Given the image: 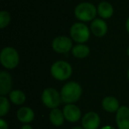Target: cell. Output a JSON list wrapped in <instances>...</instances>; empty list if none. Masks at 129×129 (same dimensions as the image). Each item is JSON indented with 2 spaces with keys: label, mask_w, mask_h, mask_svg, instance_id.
<instances>
[{
  "label": "cell",
  "mask_w": 129,
  "mask_h": 129,
  "mask_svg": "<svg viewBox=\"0 0 129 129\" xmlns=\"http://www.w3.org/2000/svg\"><path fill=\"white\" fill-rule=\"evenodd\" d=\"M81 88L78 83L71 81L64 85L61 89V99L66 104H73L79 100L81 95Z\"/></svg>",
  "instance_id": "obj_1"
},
{
  "label": "cell",
  "mask_w": 129,
  "mask_h": 129,
  "mask_svg": "<svg viewBox=\"0 0 129 129\" xmlns=\"http://www.w3.org/2000/svg\"><path fill=\"white\" fill-rule=\"evenodd\" d=\"M19 54L15 49L12 47H6L4 48L0 54V61L3 67L7 69H13L17 67L19 64Z\"/></svg>",
  "instance_id": "obj_2"
},
{
  "label": "cell",
  "mask_w": 129,
  "mask_h": 129,
  "mask_svg": "<svg viewBox=\"0 0 129 129\" xmlns=\"http://www.w3.org/2000/svg\"><path fill=\"white\" fill-rule=\"evenodd\" d=\"M74 14L76 18L81 21H90L95 19L96 15V8L90 3H81L76 6Z\"/></svg>",
  "instance_id": "obj_3"
},
{
  "label": "cell",
  "mask_w": 129,
  "mask_h": 129,
  "mask_svg": "<svg viewBox=\"0 0 129 129\" xmlns=\"http://www.w3.org/2000/svg\"><path fill=\"white\" fill-rule=\"evenodd\" d=\"M73 69L71 64L66 61H57L51 67V74L58 81L67 80L72 75Z\"/></svg>",
  "instance_id": "obj_4"
},
{
  "label": "cell",
  "mask_w": 129,
  "mask_h": 129,
  "mask_svg": "<svg viewBox=\"0 0 129 129\" xmlns=\"http://www.w3.org/2000/svg\"><path fill=\"white\" fill-rule=\"evenodd\" d=\"M70 34L73 39L79 43L87 42L90 36L89 29L88 28V27L81 22H78L72 26Z\"/></svg>",
  "instance_id": "obj_5"
},
{
  "label": "cell",
  "mask_w": 129,
  "mask_h": 129,
  "mask_svg": "<svg viewBox=\"0 0 129 129\" xmlns=\"http://www.w3.org/2000/svg\"><path fill=\"white\" fill-rule=\"evenodd\" d=\"M42 100L44 105L50 109H55L60 104L61 101V95L54 88H46L43 92L42 95Z\"/></svg>",
  "instance_id": "obj_6"
},
{
  "label": "cell",
  "mask_w": 129,
  "mask_h": 129,
  "mask_svg": "<svg viewBox=\"0 0 129 129\" xmlns=\"http://www.w3.org/2000/svg\"><path fill=\"white\" fill-rule=\"evenodd\" d=\"M72 41L67 36H57L52 42V48L58 53H67L72 49Z\"/></svg>",
  "instance_id": "obj_7"
},
{
  "label": "cell",
  "mask_w": 129,
  "mask_h": 129,
  "mask_svg": "<svg viewBox=\"0 0 129 129\" xmlns=\"http://www.w3.org/2000/svg\"><path fill=\"white\" fill-rule=\"evenodd\" d=\"M116 121L119 129H129V108L121 106L117 111Z\"/></svg>",
  "instance_id": "obj_8"
},
{
  "label": "cell",
  "mask_w": 129,
  "mask_h": 129,
  "mask_svg": "<svg viewBox=\"0 0 129 129\" xmlns=\"http://www.w3.org/2000/svg\"><path fill=\"white\" fill-rule=\"evenodd\" d=\"M81 123L85 129H97L100 125V118L97 113L90 111L85 114Z\"/></svg>",
  "instance_id": "obj_9"
},
{
  "label": "cell",
  "mask_w": 129,
  "mask_h": 129,
  "mask_svg": "<svg viewBox=\"0 0 129 129\" xmlns=\"http://www.w3.org/2000/svg\"><path fill=\"white\" fill-rule=\"evenodd\" d=\"M64 118L69 122H77L81 118V110L76 105L68 104L64 107L63 110Z\"/></svg>",
  "instance_id": "obj_10"
},
{
  "label": "cell",
  "mask_w": 129,
  "mask_h": 129,
  "mask_svg": "<svg viewBox=\"0 0 129 129\" xmlns=\"http://www.w3.org/2000/svg\"><path fill=\"white\" fill-rule=\"evenodd\" d=\"M12 85H13V81L11 75L8 73L2 71L0 73V95L5 96L8 93H10Z\"/></svg>",
  "instance_id": "obj_11"
},
{
  "label": "cell",
  "mask_w": 129,
  "mask_h": 129,
  "mask_svg": "<svg viewBox=\"0 0 129 129\" xmlns=\"http://www.w3.org/2000/svg\"><path fill=\"white\" fill-rule=\"evenodd\" d=\"M91 31L95 36L102 37L107 32V25L103 20L96 19L91 23Z\"/></svg>",
  "instance_id": "obj_12"
},
{
  "label": "cell",
  "mask_w": 129,
  "mask_h": 129,
  "mask_svg": "<svg viewBox=\"0 0 129 129\" xmlns=\"http://www.w3.org/2000/svg\"><path fill=\"white\" fill-rule=\"evenodd\" d=\"M17 118L22 123H30L35 118V113L28 107H21L17 112Z\"/></svg>",
  "instance_id": "obj_13"
},
{
  "label": "cell",
  "mask_w": 129,
  "mask_h": 129,
  "mask_svg": "<svg viewBox=\"0 0 129 129\" xmlns=\"http://www.w3.org/2000/svg\"><path fill=\"white\" fill-rule=\"evenodd\" d=\"M103 107L109 112H114L118 111V110L119 109V104L115 97L107 96L103 100Z\"/></svg>",
  "instance_id": "obj_14"
},
{
  "label": "cell",
  "mask_w": 129,
  "mask_h": 129,
  "mask_svg": "<svg viewBox=\"0 0 129 129\" xmlns=\"http://www.w3.org/2000/svg\"><path fill=\"white\" fill-rule=\"evenodd\" d=\"M99 15L104 19H109L113 14V7L110 3L102 2L99 4L97 9Z\"/></svg>",
  "instance_id": "obj_15"
},
{
  "label": "cell",
  "mask_w": 129,
  "mask_h": 129,
  "mask_svg": "<svg viewBox=\"0 0 129 129\" xmlns=\"http://www.w3.org/2000/svg\"><path fill=\"white\" fill-rule=\"evenodd\" d=\"M64 113H63L60 110L57 109V108L52 109V111H50V119L54 125L59 126V125H63V123H64Z\"/></svg>",
  "instance_id": "obj_16"
},
{
  "label": "cell",
  "mask_w": 129,
  "mask_h": 129,
  "mask_svg": "<svg viewBox=\"0 0 129 129\" xmlns=\"http://www.w3.org/2000/svg\"><path fill=\"white\" fill-rule=\"evenodd\" d=\"M73 55L77 58H84L89 54V48L84 44H78L72 50Z\"/></svg>",
  "instance_id": "obj_17"
},
{
  "label": "cell",
  "mask_w": 129,
  "mask_h": 129,
  "mask_svg": "<svg viewBox=\"0 0 129 129\" xmlns=\"http://www.w3.org/2000/svg\"><path fill=\"white\" fill-rule=\"evenodd\" d=\"M10 99L13 104L20 105L22 104L26 100V95L20 90H13V91L10 92Z\"/></svg>",
  "instance_id": "obj_18"
},
{
  "label": "cell",
  "mask_w": 129,
  "mask_h": 129,
  "mask_svg": "<svg viewBox=\"0 0 129 129\" xmlns=\"http://www.w3.org/2000/svg\"><path fill=\"white\" fill-rule=\"evenodd\" d=\"M9 108L10 104L6 96H4V95H1L0 96V116L4 117L5 115L7 114Z\"/></svg>",
  "instance_id": "obj_19"
},
{
  "label": "cell",
  "mask_w": 129,
  "mask_h": 129,
  "mask_svg": "<svg viewBox=\"0 0 129 129\" xmlns=\"http://www.w3.org/2000/svg\"><path fill=\"white\" fill-rule=\"evenodd\" d=\"M10 21H11V16L9 13L6 11L0 12V27L5 28L6 26H8Z\"/></svg>",
  "instance_id": "obj_20"
},
{
  "label": "cell",
  "mask_w": 129,
  "mask_h": 129,
  "mask_svg": "<svg viewBox=\"0 0 129 129\" xmlns=\"http://www.w3.org/2000/svg\"><path fill=\"white\" fill-rule=\"evenodd\" d=\"M0 129H8V124L3 118H0Z\"/></svg>",
  "instance_id": "obj_21"
},
{
  "label": "cell",
  "mask_w": 129,
  "mask_h": 129,
  "mask_svg": "<svg viewBox=\"0 0 129 129\" xmlns=\"http://www.w3.org/2000/svg\"><path fill=\"white\" fill-rule=\"evenodd\" d=\"M21 129H33V128H32V126H31V125H23V126L21 127Z\"/></svg>",
  "instance_id": "obj_22"
},
{
  "label": "cell",
  "mask_w": 129,
  "mask_h": 129,
  "mask_svg": "<svg viewBox=\"0 0 129 129\" xmlns=\"http://www.w3.org/2000/svg\"><path fill=\"white\" fill-rule=\"evenodd\" d=\"M125 27H126L127 32L129 33V18L127 19V20H126V24H125Z\"/></svg>",
  "instance_id": "obj_23"
},
{
  "label": "cell",
  "mask_w": 129,
  "mask_h": 129,
  "mask_svg": "<svg viewBox=\"0 0 129 129\" xmlns=\"http://www.w3.org/2000/svg\"><path fill=\"white\" fill-rule=\"evenodd\" d=\"M102 129H115L114 127L111 126V125H106V126H104Z\"/></svg>",
  "instance_id": "obj_24"
},
{
  "label": "cell",
  "mask_w": 129,
  "mask_h": 129,
  "mask_svg": "<svg viewBox=\"0 0 129 129\" xmlns=\"http://www.w3.org/2000/svg\"><path fill=\"white\" fill-rule=\"evenodd\" d=\"M73 129H85L84 127H81V126H75V127H74Z\"/></svg>",
  "instance_id": "obj_25"
},
{
  "label": "cell",
  "mask_w": 129,
  "mask_h": 129,
  "mask_svg": "<svg viewBox=\"0 0 129 129\" xmlns=\"http://www.w3.org/2000/svg\"><path fill=\"white\" fill-rule=\"evenodd\" d=\"M126 52H127V55H128V56H129V48H128V49H127V51H126Z\"/></svg>",
  "instance_id": "obj_26"
},
{
  "label": "cell",
  "mask_w": 129,
  "mask_h": 129,
  "mask_svg": "<svg viewBox=\"0 0 129 129\" xmlns=\"http://www.w3.org/2000/svg\"><path fill=\"white\" fill-rule=\"evenodd\" d=\"M128 79H129V70H128Z\"/></svg>",
  "instance_id": "obj_27"
}]
</instances>
